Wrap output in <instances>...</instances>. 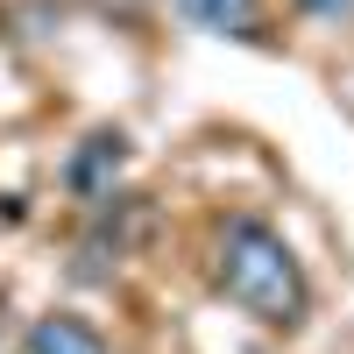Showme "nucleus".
Returning a JSON list of instances; mask_svg holds the SVG:
<instances>
[{
	"label": "nucleus",
	"mask_w": 354,
	"mask_h": 354,
	"mask_svg": "<svg viewBox=\"0 0 354 354\" xmlns=\"http://www.w3.org/2000/svg\"><path fill=\"white\" fill-rule=\"evenodd\" d=\"M305 15H319V21H347L354 15V0H298Z\"/></svg>",
	"instance_id": "6"
},
{
	"label": "nucleus",
	"mask_w": 354,
	"mask_h": 354,
	"mask_svg": "<svg viewBox=\"0 0 354 354\" xmlns=\"http://www.w3.org/2000/svg\"><path fill=\"white\" fill-rule=\"evenodd\" d=\"M142 220H149V198H106V205H100V220H93V234L78 241L71 277H78V283L113 277V270H121V255H128V234H135Z\"/></svg>",
	"instance_id": "2"
},
{
	"label": "nucleus",
	"mask_w": 354,
	"mask_h": 354,
	"mask_svg": "<svg viewBox=\"0 0 354 354\" xmlns=\"http://www.w3.org/2000/svg\"><path fill=\"white\" fill-rule=\"evenodd\" d=\"M220 290L248 319L262 326H298L312 312V283H305V262L290 255V241L262 220H227L220 227Z\"/></svg>",
	"instance_id": "1"
},
{
	"label": "nucleus",
	"mask_w": 354,
	"mask_h": 354,
	"mask_svg": "<svg viewBox=\"0 0 354 354\" xmlns=\"http://www.w3.org/2000/svg\"><path fill=\"white\" fill-rule=\"evenodd\" d=\"M121 163H128V135L121 128H93V135L78 142V156L64 163V185L78 198H106L113 177H121Z\"/></svg>",
	"instance_id": "3"
},
{
	"label": "nucleus",
	"mask_w": 354,
	"mask_h": 354,
	"mask_svg": "<svg viewBox=\"0 0 354 354\" xmlns=\"http://www.w3.org/2000/svg\"><path fill=\"white\" fill-rule=\"evenodd\" d=\"M28 354H106V333L78 312H50L28 326Z\"/></svg>",
	"instance_id": "5"
},
{
	"label": "nucleus",
	"mask_w": 354,
	"mask_h": 354,
	"mask_svg": "<svg viewBox=\"0 0 354 354\" xmlns=\"http://www.w3.org/2000/svg\"><path fill=\"white\" fill-rule=\"evenodd\" d=\"M177 15L192 28H205V36H220V43H262L270 36L262 0H177Z\"/></svg>",
	"instance_id": "4"
}]
</instances>
